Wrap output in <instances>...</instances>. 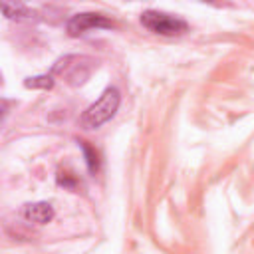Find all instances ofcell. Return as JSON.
I'll use <instances>...</instances> for the list:
<instances>
[{
    "instance_id": "cell-2",
    "label": "cell",
    "mask_w": 254,
    "mask_h": 254,
    "mask_svg": "<svg viewBox=\"0 0 254 254\" xmlns=\"http://www.w3.org/2000/svg\"><path fill=\"white\" fill-rule=\"evenodd\" d=\"M141 24L143 28L159 36H181L189 30V24L183 18L159 10H145L141 14Z\"/></svg>"
},
{
    "instance_id": "cell-5",
    "label": "cell",
    "mask_w": 254,
    "mask_h": 254,
    "mask_svg": "<svg viewBox=\"0 0 254 254\" xmlns=\"http://www.w3.org/2000/svg\"><path fill=\"white\" fill-rule=\"evenodd\" d=\"M79 145L83 149V155H85V163H87L89 173H97L99 171V155H97V151L91 145H87V141H79Z\"/></svg>"
},
{
    "instance_id": "cell-4",
    "label": "cell",
    "mask_w": 254,
    "mask_h": 254,
    "mask_svg": "<svg viewBox=\"0 0 254 254\" xmlns=\"http://www.w3.org/2000/svg\"><path fill=\"white\" fill-rule=\"evenodd\" d=\"M24 218L36 224H48L54 218V208L50 202H30L22 210Z\"/></svg>"
},
{
    "instance_id": "cell-7",
    "label": "cell",
    "mask_w": 254,
    "mask_h": 254,
    "mask_svg": "<svg viewBox=\"0 0 254 254\" xmlns=\"http://www.w3.org/2000/svg\"><path fill=\"white\" fill-rule=\"evenodd\" d=\"M26 87H42V89H48L54 85V77L52 73L50 75H36V77H28L26 81Z\"/></svg>"
},
{
    "instance_id": "cell-6",
    "label": "cell",
    "mask_w": 254,
    "mask_h": 254,
    "mask_svg": "<svg viewBox=\"0 0 254 254\" xmlns=\"http://www.w3.org/2000/svg\"><path fill=\"white\" fill-rule=\"evenodd\" d=\"M4 16L6 18H10V20H22V18H26V16H30V12L24 8V6H20V4H10L8 0H4Z\"/></svg>"
},
{
    "instance_id": "cell-3",
    "label": "cell",
    "mask_w": 254,
    "mask_h": 254,
    "mask_svg": "<svg viewBox=\"0 0 254 254\" xmlns=\"http://www.w3.org/2000/svg\"><path fill=\"white\" fill-rule=\"evenodd\" d=\"M117 24L107 18L105 14H97V12H81V14H75L67 20L65 28H67V34L69 36H81L89 30H99V28H115Z\"/></svg>"
},
{
    "instance_id": "cell-8",
    "label": "cell",
    "mask_w": 254,
    "mask_h": 254,
    "mask_svg": "<svg viewBox=\"0 0 254 254\" xmlns=\"http://www.w3.org/2000/svg\"><path fill=\"white\" fill-rule=\"evenodd\" d=\"M204 2H212V4H214V0H204Z\"/></svg>"
},
{
    "instance_id": "cell-1",
    "label": "cell",
    "mask_w": 254,
    "mask_h": 254,
    "mask_svg": "<svg viewBox=\"0 0 254 254\" xmlns=\"http://www.w3.org/2000/svg\"><path fill=\"white\" fill-rule=\"evenodd\" d=\"M121 103V93L117 87L109 85L103 89V93L99 95V99L95 103H91L79 117V123L83 129H99L103 123H107L119 109Z\"/></svg>"
}]
</instances>
